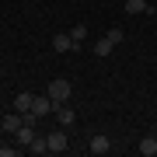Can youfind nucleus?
Returning a JSON list of instances; mask_svg holds the SVG:
<instances>
[{"label": "nucleus", "instance_id": "obj_1", "mask_svg": "<svg viewBox=\"0 0 157 157\" xmlns=\"http://www.w3.org/2000/svg\"><path fill=\"white\" fill-rule=\"evenodd\" d=\"M70 80H63V77H56V80H52V84L49 87H45V94H49L52 101H56V105H67V101H70Z\"/></svg>", "mask_w": 157, "mask_h": 157}, {"label": "nucleus", "instance_id": "obj_2", "mask_svg": "<svg viewBox=\"0 0 157 157\" xmlns=\"http://www.w3.org/2000/svg\"><path fill=\"white\" fill-rule=\"evenodd\" d=\"M52 112H56V101H52L49 94H42V98L32 101V115L35 119H45V115H52Z\"/></svg>", "mask_w": 157, "mask_h": 157}, {"label": "nucleus", "instance_id": "obj_3", "mask_svg": "<svg viewBox=\"0 0 157 157\" xmlns=\"http://www.w3.org/2000/svg\"><path fill=\"white\" fill-rule=\"evenodd\" d=\"M45 147H49V154H63V150H67V133H63V126L45 136Z\"/></svg>", "mask_w": 157, "mask_h": 157}, {"label": "nucleus", "instance_id": "obj_4", "mask_svg": "<svg viewBox=\"0 0 157 157\" xmlns=\"http://www.w3.org/2000/svg\"><path fill=\"white\" fill-rule=\"evenodd\" d=\"M80 42H73V35L70 32H59V35H52V49L56 52H70V49H77Z\"/></svg>", "mask_w": 157, "mask_h": 157}, {"label": "nucleus", "instance_id": "obj_5", "mask_svg": "<svg viewBox=\"0 0 157 157\" xmlns=\"http://www.w3.org/2000/svg\"><path fill=\"white\" fill-rule=\"evenodd\" d=\"M21 126H25V115L17 112V108H14L11 115H4V119H0V129H4V133H17Z\"/></svg>", "mask_w": 157, "mask_h": 157}, {"label": "nucleus", "instance_id": "obj_6", "mask_svg": "<svg viewBox=\"0 0 157 157\" xmlns=\"http://www.w3.org/2000/svg\"><path fill=\"white\" fill-rule=\"evenodd\" d=\"M32 101H35V94H28V91H17V94H14V108H17V112H32Z\"/></svg>", "mask_w": 157, "mask_h": 157}, {"label": "nucleus", "instance_id": "obj_7", "mask_svg": "<svg viewBox=\"0 0 157 157\" xmlns=\"http://www.w3.org/2000/svg\"><path fill=\"white\" fill-rule=\"evenodd\" d=\"M73 119H77V115H73V108H67V105H56V122H59L63 129H70V126H73Z\"/></svg>", "mask_w": 157, "mask_h": 157}, {"label": "nucleus", "instance_id": "obj_8", "mask_svg": "<svg viewBox=\"0 0 157 157\" xmlns=\"http://www.w3.org/2000/svg\"><path fill=\"white\" fill-rule=\"evenodd\" d=\"M87 150L91 154H108V150H112V143H108V136H91V147H87Z\"/></svg>", "mask_w": 157, "mask_h": 157}, {"label": "nucleus", "instance_id": "obj_9", "mask_svg": "<svg viewBox=\"0 0 157 157\" xmlns=\"http://www.w3.org/2000/svg\"><path fill=\"white\" fill-rule=\"evenodd\" d=\"M136 150H140L143 157H154L157 154V140H154V136H143V140L136 143Z\"/></svg>", "mask_w": 157, "mask_h": 157}, {"label": "nucleus", "instance_id": "obj_10", "mask_svg": "<svg viewBox=\"0 0 157 157\" xmlns=\"http://www.w3.org/2000/svg\"><path fill=\"white\" fill-rule=\"evenodd\" d=\"M147 0H126V14H147Z\"/></svg>", "mask_w": 157, "mask_h": 157}, {"label": "nucleus", "instance_id": "obj_11", "mask_svg": "<svg viewBox=\"0 0 157 157\" xmlns=\"http://www.w3.org/2000/svg\"><path fill=\"white\" fill-rule=\"evenodd\" d=\"M112 49H115V45L108 42V39H98V45H94V56H108Z\"/></svg>", "mask_w": 157, "mask_h": 157}, {"label": "nucleus", "instance_id": "obj_12", "mask_svg": "<svg viewBox=\"0 0 157 157\" xmlns=\"http://www.w3.org/2000/svg\"><path fill=\"white\" fill-rule=\"evenodd\" d=\"M28 150L32 154H45V150H49V147H45V136H35V140L28 143Z\"/></svg>", "mask_w": 157, "mask_h": 157}, {"label": "nucleus", "instance_id": "obj_13", "mask_svg": "<svg viewBox=\"0 0 157 157\" xmlns=\"http://www.w3.org/2000/svg\"><path fill=\"white\" fill-rule=\"evenodd\" d=\"M105 39L112 42V45H119V42L126 39V32H122V28H108V35H105Z\"/></svg>", "mask_w": 157, "mask_h": 157}, {"label": "nucleus", "instance_id": "obj_14", "mask_svg": "<svg viewBox=\"0 0 157 157\" xmlns=\"http://www.w3.org/2000/svg\"><path fill=\"white\" fill-rule=\"evenodd\" d=\"M70 35H73V42H80V39H84V35H87V28H84V25H77V28H73Z\"/></svg>", "mask_w": 157, "mask_h": 157}, {"label": "nucleus", "instance_id": "obj_15", "mask_svg": "<svg viewBox=\"0 0 157 157\" xmlns=\"http://www.w3.org/2000/svg\"><path fill=\"white\" fill-rule=\"evenodd\" d=\"M17 150H14V147H0V157H14Z\"/></svg>", "mask_w": 157, "mask_h": 157}]
</instances>
